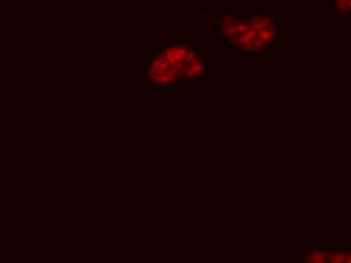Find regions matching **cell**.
Segmentation results:
<instances>
[{
    "label": "cell",
    "instance_id": "6da1fadb",
    "mask_svg": "<svg viewBox=\"0 0 351 263\" xmlns=\"http://www.w3.org/2000/svg\"><path fill=\"white\" fill-rule=\"evenodd\" d=\"M221 32L228 42L245 52H260L277 37L278 25L271 16L246 14L223 19Z\"/></svg>",
    "mask_w": 351,
    "mask_h": 263
},
{
    "label": "cell",
    "instance_id": "7a4b0ae2",
    "mask_svg": "<svg viewBox=\"0 0 351 263\" xmlns=\"http://www.w3.org/2000/svg\"><path fill=\"white\" fill-rule=\"evenodd\" d=\"M331 10L339 12H351V0H327Z\"/></svg>",
    "mask_w": 351,
    "mask_h": 263
}]
</instances>
